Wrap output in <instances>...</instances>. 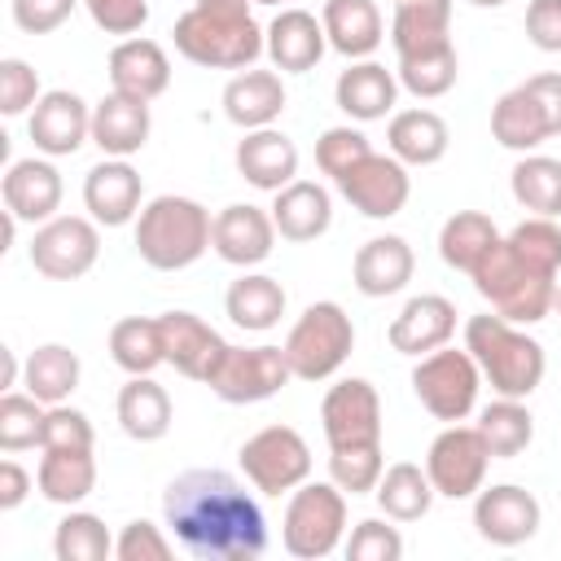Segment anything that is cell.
I'll list each match as a JSON object with an SVG mask.
<instances>
[{"label":"cell","mask_w":561,"mask_h":561,"mask_svg":"<svg viewBox=\"0 0 561 561\" xmlns=\"http://www.w3.org/2000/svg\"><path fill=\"white\" fill-rule=\"evenodd\" d=\"M162 517L175 543L197 561H254L267 552L259 500L224 469H188L167 482Z\"/></svg>","instance_id":"cell-1"},{"label":"cell","mask_w":561,"mask_h":561,"mask_svg":"<svg viewBox=\"0 0 561 561\" xmlns=\"http://www.w3.org/2000/svg\"><path fill=\"white\" fill-rule=\"evenodd\" d=\"M557 272L561 224L548 215H530L491 245V254L469 272V280L495 316L513 324H539L557 302Z\"/></svg>","instance_id":"cell-2"},{"label":"cell","mask_w":561,"mask_h":561,"mask_svg":"<svg viewBox=\"0 0 561 561\" xmlns=\"http://www.w3.org/2000/svg\"><path fill=\"white\" fill-rule=\"evenodd\" d=\"M250 4L254 0H193V9L175 18V53L206 70H250L267 48Z\"/></svg>","instance_id":"cell-3"},{"label":"cell","mask_w":561,"mask_h":561,"mask_svg":"<svg viewBox=\"0 0 561 561\" xmlns=\"http://www.w3.org/2000/svg\"><path fill=\"white\" fill-rule=\"evenodd\" d=\"M465 351L478 359L482 381H491L495 394L504 399H530L543 381V346L513 320L482 311L465 320Z\"/></svg>","instance_id":"cell-4"},{"label":"cell","mask_w":561,"mask_h":561,"mask_svg":"<svg viewBox=\"0 0 561 561\" xmlns=\"http://www.w3.org/2000/svg\"><path fill=\"white\" fill-rule=\"evenodd\" d=\"M210 224L215 215L202 202L162 193L140 206L131 241H136V254L153 272H180V267H193L210 250Z\"/></svg>","instance_id":"cell-5"},{"label":"cell","mask_w":561,"mask_h":561,"mask_svg":"<svg viewBox=\"0 0 561 561\" xmlns=\"http://www.w3.org/2000/svg\"><path fill=\"white\" fill-rule=\"evenodd\" d=\"M280 543L298 561H324L346 543V491L329 482H302L289 491L285 522H280Z\"/></svg>","instance_id":"cell-6"},{"label":"cell","mask_w":561,"mask_h":561,"mask_svg":"<svg viewBox=\"0 0 561 561\" xmlns=\"http://www.w3.org/2000/svg\"><path fill=\"white\" fill-rule=\"evenodd\" d=\"M280 351L289 359L294 381H324L355 351V324L337 302H311L294 320V329L280 342Z\"/></svg>","instance_id":"cell-7"},{"label":"cell","mask_w":561,"mask_h":561,"mask_svg":"<svg viewBox=\"0 0 561 561\" xmlns=\"http://www.w3.org/2000/svg\"><path fill=\"white\" fill-rule=\"evenodd\" d=\"M478 390H482V368L478 359L460 346H438L430 355L416 359L412 368V394L421 399V408L434 416V421H465L473 408H478Z\"/></svg>","instance_id":"cell-8"},{"label":"cell","mask_w":561,"mask_h":561,"mask_svg":"<svg viewBox=\"0 0 561 561\" xmlns=\"http://www.w3.org/2000/svg\"><path fill=\"white\" fill-rule=\"evenodd\" d=\"M241 473L263 495H289L311 478V447L294 425H263L237 451Z\"/></svg>","instance_id":"cell-9"},{"label":"cell","mask_w":561,"mask_h":561,"mask_svg":"<svg viewBox=\"0 0 561 561\" xmlns=\"http://www.w3.org/2000/svg\"><path fill=\"white\" fill-rule=\"evenodd\" d=\"M96 254H101V232H96V219L88 215H53L48 224L35 228L31 237V267L48 280H79L96 267Z\"/></svg>","instance_id":"cell-10"},{"label":"cell","mask_w":561,"mask_h":561,"mask_svg":"<svg viewBox=\"0 0 561 561\" xmlns=\"http://www.w3.org/2000/svg\"><path fill=\"white\" fill-rule=\"evenodd\" d=\"M294 381L280 346H228L206 386L224 403H263Z\"/></svg>","instance_id":"cell-11"},{"label":"cell","mask_w":561,"mask_h":561,"mask_svg":"<svg viewBox=\"0 0 561 561\" xmlns=\"http://www.w3.org/2000/svg\"><path fill=\"white\" fill-rule=\"evenodd\" d=\"M486 465H491V451L478 425H460V421L447 425L425 451V473L443 500H473L486 482Z\"/></svg>","instance_id":"cell-12"},{"label":"cell","mask_w":561,"mask_h":561,"mask_svg":"<svg viewBox=\"0 0 561 561\" xmlns=\"http://www.w3.org/2000/svg\"><path fill=\"white\" fill-rule=\"evenodd\" d=\"M320 430L329 451L337 447H377L381 443V399L364 377H342L320 399Z\"/></svg>","instance_id":"cell-13"},{"label":"cell","mask_w":561,"mask_h":561,"mask_svg":"<svg viewBox=\"0 0 561 561\" xmlns=\"http://www.w3.org/2000/svg\"><path fill=\"white\" fill-rule=\"evenodd\" d=\"M337 193L368 219H390L408 206L412 197V180H408V167L394 158V153H368L359 158L342 180H333Z\"/></svg>","instance_id":"cell-14"},{"label":"cell","mask_w":561,"mask_h":561,"mask_svg":"<svg viewBox=\"0 0 561 561\" xmlns=\"http://www.w3.org/2000/svg\"><path fill=\"white\" fill-rule=\"evenodd\" d=\"M26 131L35 140V153L44 158H70L92 140V105L70 92V88H53L35 101Z\"/></svg>","instance_id":"cell-15"},{"label":"cell","mask_w":561,"mask_h":561,"mask_svg":"<svg viewBox=\"0 0 561 561\" xmlns=\"http://www.w3.org/2000/svg\"><path fill=\"white\" fill-rule=\"evenodd\" d=\"M539 500L517 482H495L473 495V526L495 548H517L539 530Z\"/></svg>","instance_id":"cell-16"},{"label":"cell","mask_w":561,"mask_h":561,"mask_svg":"<svg viewBox=\"0 0 561 561\" xmlns=\"http://www.w3.org/2000/svg\"><path fill=\"white\" fill-rule=\"evenodd\" d=\"M276 237H280V232H276V224H272V210L250 206V202L224 206V210L215 215V224H210V250H215L224 263L241 267V272L259 267V263L272 254Z\"/></svg>","instance_id":"cell-17"},{"label":"cell","mask_w":561,"mask_h":561,"mask_svg":"<svg viewBox=\"0 0 561 561\" xmlns=\"http://www.w3.org/2000/svg\"><path fill=\"white\" fill-rule=\"evenodd\" d=\"M110 92L136 96V101H158L171 88V57L158 39L145 35H127L110 48Z\"/></svg>","instance_id":"cell-18"},{"label":"cell","mask_w":561,"mask_h":561,"mask_svg":"<svg viewBox=\"0 0 561 561\" xmlns=\"http://www.w3.org/2000/svg\"><path fill=\"white\" fill-rule=\"evenodd\" d=\"M158 324H162V351H167V364H171L180 377L206 386V377H210L215 364L224 359L228 342H224L202 316H193V311H162Z\"/></svg>","instance_id":"cell-19"},{"label":"cell","mask_w":561,"mask_h":561,"mask_svg":"<svg viewBox=\"0 0 561 561\" xmlns=\"http://www.w3.org/2000/svg\"><path fill=\"white\" fill-rule=\"evenodd\" d=\"M61 171L48 162V158H18L9 162L4 180H0V197H4V210L18 215L22 224H48L61 206Z\"/></svg>","instance_id":"cell-20"},{"label":"cell","mask_w":561,"mask_h":561,"mask_svg":"<svg viewBox=\"0 0 561 561\" xmlns=\"http://www.w3.org/2000/svg\"><path fill=\"white\" fill-rule=\"evenodd\" d=\"M140 197H145V184H140V171L127 158H105L83 175V206L105 228L136 224Z\"/></svg>","instance_id":"cell-21"},{"label":"cell","mask_w":561,"mask_h":561,"mask_svg":"<svg viewBox=\"0 0 561 561\" xmlns=\"http://www.w3.org/2000/svg\"><path fill=\"white\" fill-rule=\"evenodd\" d=\"M390 346L399 355H430L438 346H447L456 337V302L443 294H416L399 307V316L386 329Z\"/></svg>","instance_id":"cell-22"},{"label":"cell","mask_w":561,"mask_h":561,"mask_svg":"<svg viewBox=\"0 0 561 561\" xmlns=\"http://www.w3.org/2000/svg\"><path fill=\"white\" fill-rule=\"evenodd\" d=\"M263 39H267V61L280 70V75H307L316 70V61L324 57L329 48V35H324V22L307 9H280L267 26H263Z\"/></svg>","instance_id":"cell-23"},{"label":"cell","mask_w":561,"mask_h":561,"mask_svg":"<svg viewBox=\"0 0 561 561\" xmlns=\"http://www.w3.org/2000/svg\"><path fill=\"white\" fill-rule=\"evenodd\" d=\"M237 175L259 193H280L298 180V145L276 127L245 131L237 140Z\"/></svg>","instance_id":"cell-24"},{"label":"cell","mask_w":561,"mask_h":561,"mask_svg":"<svg viewBox=\"0 0 561 561\" xmlns=\"http://www.w3.org/2000/svg\"><path fill=\"white\" fill-rule=\"evenodd\" d=\"M333 101L346 118L355 123H377L386 114H394V101H399V75L386 70L381 61H351L337 83H333Z\"/></svg>","instance_id":"cell-25"},{"label":"cell","mask_w":561,"mask_h":561,"mask_svg":"<svg viewBox=\"0 0 561 561\" xmlns=\"http://www.w3.org/2000/svg\"><path fill=\"white\" fill-rule=\"evenodd\" d=\"M149 131H153L149 101L110 92V96H101L92 105V145L105 158H131V153H140L149 145Z\"/></svg>","instance_id":"cell-26"},{"label":"cell","mask_w":561,"mask_h":561,"mask_svg":"<svg viewBox=\"0 0 561 561\" xmlns=\"http://www.w3.org/2000/svg\"><path fill=\"white\" fill-rule=\"evenodd\" d=\"M416 272V254L403 237L386 232V237H368L359 250H355V263H351V280L364 298H390L399 294Z\"/></svg>","instance_id":"cell-27"},{"label":"cell","mask_w":561,"mask_h":561,"mask_svg":"<svg viewBox=\"0 0 561 561\" xmlns=\"http://www.w3.org/2000/svg\"><path fill=\"white\" fill-rule=\"evenodd\" d=\"M285 83L276 70H237L224 88V114L232 127L241 131H259V127H272L280 114H285Z\"/></svg>","instance_id":"cell-28"},{"label":"cell","mask_w":561,"mask_h":561,"mask_svg":"<svg viewBox=\"0 0 561 561\" xmlns=\"http://www.w3.org/2000/svg\"><path fill=\"white\" fill-rule=\"evenodd\" d=\"M272 224H276V232L285 237V241H316V237H324L329 232V224H333V197H329V188L324 184H316V180H294V184H285L280 193H272Z\"/></svg>","instance_id":"cell-29"},{"label":"cell","mask_w":561,"mask_h":561,"mask_svg":"<svg viewBox=\"0 0 561 561\" xmlns=\"http://www.w3.org/2000/svg\"><path fill=\"white\" fill-rule=\"evenodd\" d=\"M320 22L329 35V48L351 57V61L373 57L386 39V22H381V9L373 0H324Z\"/></svg>","instance_id":"cell-30"},{"label":"cell","mask_w":561,"mask_h":561,"mask_svg":"<svg viewBox=\"0 0 561 561\" xmlns=\"http://www.w3.org/2000/svg\"><path fill=\"white\" fill-rule=\"evenodd\" d=\"M491 136H495V145H504V149H513V153H530V149H539L543 140H552V123H548L539 96L530 92V83L508 88V92L491 105Z\"/></svg>","instance_id":"cell-31"},{"label":"cell","mask_w":561,"mask_h":561,"mask_svg":"<svg viewBox=\"0 0 561 561\" xmlns=\"http://www.w3.org/2000/svg\"><path fill=\"white\" fill-rule=\"evenodd\" d=\"M35 486L48 504H61V508L83 504L96 486L92 447H44L39 469H35Z\"/></svg>","instance_id":"cell-32"},{"label":"cell","mask_w":561,"mask_h":561,"mask_svg":"<svg viewBox=\"0 0 561 561\" xmlns=\"http://www.w3.org/2000/svg\"><path fill=\"white\" fill-rule=\"evenodd\" d=\"M394 57H416L451 44V0H399L390 18Z\"/></svg>","instance_id":"cell-33"},{"label":"cell","mask_w":561,"mask_h":561,"mask_svg":"<svg viewBox=\"0 0 561 561\" xmlns=\"http://www.w3.org/2000/svg\"><path fill=\"white\" fill-rule=\"evenodd\" d=\"M386 145L403 167H434V162H443L451 131H447L443 114H434L425 105L421 110H394L390 127H386Z\"/></svg>","instance_id":"cell-34"},{"label":"cell","mask_w":561,"mask_h":561,"mask_svg":"<svg viewBox=\"0 0 561 561\" xmlns=\"http://www.w3.org/2000/svg\"><path fill=\"white\" fill-rule=\"evenodd\" d=\"M118 425L127 438L136 443H158L167 438L171 430V394L153 381V373H140V377H127L123 390H118Z\"/></svg>","instance_id":"cell-35"},{"label":"cell","mask_w":561,"mask_h":561,"mask_svg":"<svg viewBox=\"0 0 561 561\" xmlns=\"http://www.w3.org/2000/svg\"><path fill=\"white\" fill-rule=\"evenodd\" d=\"M224 311H228V320H232L237 329H245V333H267V329H276L280 316H285V289H280V280L267 276V272H241V276L228 285V294H224Z\"/></svg>","instance_id":"cell-36"},{"label":"cell","mask_w":561,"mask_h":561,"mask_svg":"<svg viewBox=\"0 0 561 561\" xmlns=\"http://www.w3.org/2000/svg\"><path fill=\"white\" fill-rule=\"evenodd\" d=\"M79 373H83V364H79V355H75L70 346L44 342V346H35V351L26 355V364H22V390L53 408V403H66V399L75 394Z\"/></svg>","instance_id":"cell-37"},{"label":"cell","mask_w":561,"mask_h":561,"mask_svg":"<svg viewBox=\"0 0 561 561\" xmlns=\"http://www.w3.org/2000/svg\"><path fill=\"white\" fill-rule=\"evenodd\" d=\"M495 241H500V228H495V219L482 215V210H456V215L438 228V254H443V263L456 267V272H465V276L491 254Z\"/></svg>","instance_id":"cell-38"},{"label":"cell","mask_w":561,"mask_h":561,"mask_svg":"<svg viewBox=\"0 0 561 561\" xmlns=\"http://www.w3.org/2000/svg\"><path fill=\"white\" fill-rule=\"evenodd\" d=\"M473 425H478V434H482L491 460H513V456H522V451L530 447V438H535V416H530L526 399H504V394H495V403H486Z\"/></svg>","instance_id":"cell-39"},{"label":"cell","mask_w":561,"mask_h":561,"mask_svg":"<svg viewBox=\"0 0 561 561\" xmlns=\"http://www.w3.org/2000/svg\"><path fill=\"white\" fill-rule=\"evenodd\" d=\"M373 495H377V508L390 522H421L430 513V504H434L438 491H434V482H430V473L421 465L399 460V465H390L381 473V482H377Z\"/></svg>","instance_id":"cell-40"},{"label":"cell","mask_w":561,"mask_h":561,"mask_svg":"<svg viewBox=\"0 0 561 561\" xmlns=\"http://www.w3.org/2000/svg\"><path fill=\"white\" fill-rule=\"evenodd\" d=\"M508 188H513V202L522 210L557 219L561 215V158L522 153L513 162V171H508Z\"/></svg>","instance_id":"cell-41"},{"label":"cell","mask_w":561,"mask_h":561,"mask_svg":"<svg viewBox=\"0 0 561 561\" xmlns=\"http://www.w3.org/2000/svg\"><path fill=\"white\" fill-rule=\"evenodd\" d=\"M110 359H114L127 377L153 373L158 364H167L162 324L149 320V316H123V320L110 329Z\"/></svg>","instance_id":"cell-42"},{"label":"cell","mask_w":561,"mask_h":561,"mask_svg":"<svg viewBox=\"0 0 561 561\" xmlns=\"http://www.w3.org/2000/svg\"><path fill=\"white\" fill-rule=\"evenodd\" d=\"M53 552H57V561H105V557H114V535L105 530V522L96 513L70 508L53 530Z\"/></svg>","instance_id":"cell-43"},{"label":"cell","mask_w":561,"mask_h":561,"mask_svg":"<svg viewBox=\"0 0 561 561\" xmlns=\"http://www.w3.org/2000/svg\"><path fill=\"white\" fill-rule=\"evenodd\" d=\"M399 88H408L412 96L421 101H434V96H447L456 88V75H460V61H456V44L447 48H434V53H416V57H399Z\"/></svg>","instance_id":"cell-44"},{"label":"cell","mask_w":561,"mask_h":561,"mask_svg":"<svg viewBox=\"0 0 561 561\" xmlns=\"http://www.w3.org/2000/svg\"><path fill=\"white\" fill-rule=\"evenodd\" d=\"M44 412H48V403H39L35 394L4 390V399H0V451L4 456H18L26 447H39V438H44Z\"/></svg>","instance_id":"cell-45"},{"label":"cell","mask_w":561,"mask_h":561,"mask_svg":"<svg viewBox=\"0 0 561 561\" xmlns=\"http://www.w3.org/2000/svg\"><path fill=\"white\" fill-rule=\"evenodd\" d=\"M381 473H386L381 443L377 447H337V451H329V478L346 495H373Z\"/></svg>","instance_id":"cell-46"},{"label":"cell","mask_w":561,"mask_h":561,"mask_svg":"<svg viewBox=\"0 0 561 561\" xmlns=\"http://www.w3.org/2000/svg\"><path fill=\"white\" fill-rule=\"evenodd\" d=\"M373 153V145H368V136L359 131V127H329V131H320V140H316V167L329 175V180H342L359 158H368Z\"/></svg>","instance_id":"cell-47"},{"label":"cell","mask_w":561,"mask_h":561,"mask_svg":"<svg viewBox=\"0 0 561 561\" xmlns=\"http://www.w3.org/2000/svg\"><path fill=\"white\" fill-rule=\"evenodd\" d=\"M346 557L351 561H399L403 557V535L399 526H390V517H364L355 522V530L346 535Z\"/></svg>","instance_id":"cell-48"},{"label":"cell","mask_w":561,"mask_h":561,"mask_svg":"<svg viewBox=\"0 0 561 561\" xmlns=\"http://www.w3.org/2000/svg\"><path fill=\"white\" fill-rule=\"evenodd\" d=\"M39 96H44V92H39V75L31 70V61L4 57V61H0V114H4V118L31 114Z\"/></svg>","instance_id":"cell-49"},{"label":"cell","mask_w":561,"mask_h":561,"mask_svg":"<svg viewBox=\"0 0 561 561\" xmlns=\"http://www.w3.org/2000/svg\"><path fill=\"white\" fill-rule=\"evenodd\" d=\"M175 548H171V539L162 535V526H153V522H145V517H136V522H127L118 535H114V557L118 561H167Z\"/></svg>","instance_id":"cell-50"},{"label":"cell","mask_w":561,"mask_h":561,"mask_svg":"<svg viewBox=\"0 0 561 561\" xmlns=\"http://www.w3.org/2000/svg\"><path fill=\"white\" fill-rule=\"evenodd\" d=\"M96 434H92V421L88 412L70 408V403H53L44 412V438H39V451L44 447H92Z\"/></svg>","instance_id":"cell-51"},{"label":"cell","mask_w":561,"mask_h":561,"mask_svg":"<svg viewBox=\"0 0 561 561\" xmlns=\"http://www.w3.org/2000/svg\"><path fill=\"white\" fill-rule=\"evenodd\" d=\"M83 9L105 35H123V39L149 22V0H83Z\"/></svg>","instance_id":"cell-52"},{"label":"cell","mask_w":561,"mask_h":561,"mask_svg":"<svg viewBox=\"0 0 561 561\" xmlns=\"http://www.w3.org/2000/svg\"><path fill=\"white\" fill-rule=\"evenodd\" d=\"M75 4L83 0H9V13H13V26L26 31V35H53L70 13Z\"/></svg>","instance_id":"cell-53"},{"label":"cell","mask_w":561,"mask_h":561,"mask_svg":"<svg viewBox=\"0 0 561 561\" xmlns=\"http://www.w3.org/2000/svg\"><path fill=\"white\" fill-rule=\"evenodd\" d=\"M526 39L539 53H561V0H530L526 4Z\"/></svg>","instance_id":"cell-54"},{"label":"cell","mask_w":561,"mask_h":561,"mask_svg":"<svg viewBox=\"0 0 561 561\" xmlns=\"http://www.w3.org/2000/svg\"><path fill=\"white\" fill-rule=\"evenodd\" d=\"M31 486H35V478L9 456V460H0V508L9 513V508H18L26 495H31Z\"/></svg>","instance_id":"cell-55"},{"label":"cell","mask_w":561,"mask_h":561,"mask_svg":"<svg viewBox=\"0 0 561 561\" xmlns=\"http://www.w3.org/2000/svg\"><path fill=\"white\" fill-rule=\"evenodd\" d=\"M526 83L539 96V105H543V114L552 123V136H561V75L557 70H543V75H530Z\"/></svg>","instance_id":"cell-56"},{"label":"cell","mask_w":561,"mask_h":561,"mask_svg":"<svg viewBox=\"0 0 561 561\" xmlns=\"http://www.w3.org/2000/svg\"><path fill=\"white\" fill-rule=\"evenodd\" d=\"M13 386H22V368H18L13 351H4V390H13Z\"/></svg>","instance_id":"cell-57"},{"label":"cell","mask_w":561,"mask_h":561,"mask_svg":"<svg viewBox=\"0 0 561 561\" xmlns=\"http://www.w3.org/2000/svg\"><path fill=\"white\" fill-rule=\"evenodd\" d=\"M469 4H478V9H500V4H508V0H469Z\"/></svg>","instance_id":"cell-58"},{"label":"cell","mask_w":561,"mask_h":561,"mask_svg":"<svg viewBox=\"0 0 561 561\" xmlns=\"http://www.w3.org/2000/svg\"><path fill=\"white\" fill-rule=\"evenodd\" d=\"M552 311H557V316H561V285H557V302H552Z\"/></svg>","instance_id":"cell-59"},{"label":"cell","mask_w":561,"mask_h":561,"mask_svg":"<svg viewBox=\"0 0 561 561\" xmlns=\"http://www.w3.org/2000/svg\"><path fill=\"white\" fill-rule=\"evenodd\" d=\"M254 4H285V0H254Z\"/></svg>","instance_id":"cell-60"},{"label":"cell","mask_w":561,"mask_h":561,"mask_svg":"<svg viewBox=\"0 0 561 561\" xmlns=\"http://www.w3.org/2000/svg\"><path fill=\"white\" fill-rule=\"evenodd\" d=\"M394 4H399V0H394Z\"/></svg>","instance_id":"cell-61"}]
</instances>
